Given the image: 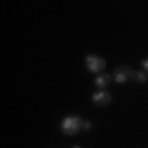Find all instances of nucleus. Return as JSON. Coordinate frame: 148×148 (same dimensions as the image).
I'll list each match as a JSON object with an SVG mask.
<instances>
[{
	"instance_id": "9",
	"label": "nucleus",
	"mask_w": 148,
	"mask_h": 148,
	"mask_svg": "<svg viewBox=\"0 0 148 148\" xmlns=\"http://www.w3.org/2000/svg\"><path fill=\"white\" fill-rule=\"evenodd\" d=\"M73 148H81V147H73Z\"/></svg>"
},
{
	"instance_id": "4",
	"label": "nucleus",
	"mask_w": 148,
	"mask_h": 148,
	"mask_svg": "<svg viewBox=\"0 0 148 148\" xmlns=\"http://www.w3.org/2000/svg\"><path fill=\"white\" fill-rule=\"evenodd\" d=\"M110 101H112V97L107 94V92H97V94L92 95V102H94L97 107H106Z\"/></svg>"
},
{
	"instance_id": "1",
	"label": "nucleus",
	"mask_w": 148,
	"mask_h": 148,
	"mask_svg": "<svg viewBox=\"0 0 148 148\" xmlns=\"http://www.w3.org/2000/svg\"><path fill=\"white\" fill-rule=\"evenodd\" d=\"M82 119L77 115H71V117H66L61 123V132L64 135H68V137H73L76 133L79 132L81 128H82Z\"/></svg>"
},
{
	"instance_id": "5",
	"label": "nucleus",
	"mask_w": 148,
	"mask_h": 148,
	"mask_svg": "<svg viewBox=\"0 0 148 148\" xmlns=\"http://www.w3.org/2000/svg\"><path fill=\"white\" fill-rule=\"evenodd\" d=\"M110 81H112V77L109 74H102V76H99V77L95 79V86L101 87V89H106V87H109Z\"/></svg>"
},
{
	"instance_id": "2",
	"label": "nucleus",
	"mask_w": 148,
	"mask_h": 148,
	"mask_svg": "<svg viewBox=\"0 0 148 148\" xmlns=\"http://www.w3.org/2000/svg\"><path fill=\"white\" fill-rule=\"evenodd\" d=\"M86 66L90 73H101L102 69L106 68V59H102L101 56H94V54H89L86 58Z\"/></svg>"
},
{
	"instance_id": "6",
	"label": "nucleus",
	"mask_w": 148,
	"mask_h": 148,
	"mask_svg": "<svg viewBox=\"0 0 148 148\" xmlns=\"http://www.w3.org/2000/svg\"><path fill=\"white\" fill-rule=\"evenodd\" d=\"M145 79H147V74L145 73H133V81H137V82H145Z\"/></svg>"
},
{
	"instance_id": "7",
	"label": "nucleus",
	"mask_w": 148,
	"mask_h": 148,
	"mask_svg": "<svg viewBox=\"0 0 148 148\" xmlns=\"http://www.w3.org/2000/svg\"><path fill=\"white\" fill-rule=\"evenodd\" d=\"M142 64H143V68H145V74H148V59H145Z\"/></svg>"
},
{
	"instance_id": "3",
	"label": "nucleus",
	"mask_w": 148,
	"mask_h": 148,
	"mask_svg": "<svg viewBox=\"0 0 148 148\" xmlns=\"http://www.w3.org/2000/svg\"><path fill=\"white\" fill-rule=\"evenodd\" d=\"M130 79H133V71L128 66H120L115 69V81L119 84H125Z\"/></svg>"
},
{
	"instance_id": "8",
	"label": "nucleus",
	"mask_w": 148,
	"mask_h": 148,
	"mask_svg": "<svg viewBox=\"0 0 148 148\" xmlns=\"http://www.w3.org/2000/svg\"><path fill=\"white\" fill-rule=\"evenodd\" d=\"M84 128H87V130L90 128V123H89V122H84Z\"/></svg>"
}]
</instances>
